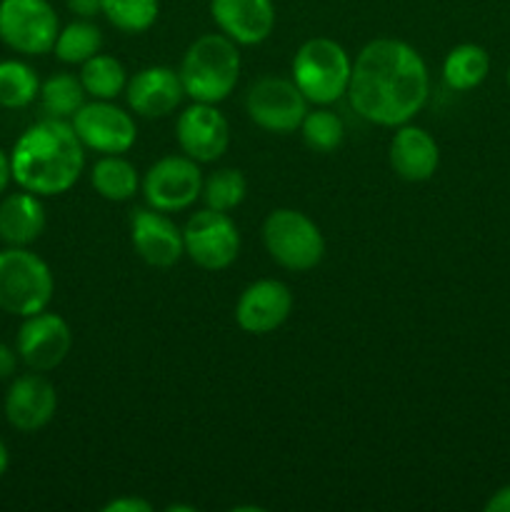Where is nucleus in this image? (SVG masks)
I'll list each match as a JSON object with an SVG mask.
<instances>
[{
	"mask_svg": "<svg viewBox=\"0 0 510 512\" xmlns=\"http://www.w3.org/2000/svg\"><path fill=\"white\" fill-rule=\"evenodd\" d=\"M428 95V65L413 45L395 38L363 45L348 85V100L360 118L380 128H398L425 108Z\"/></svg>",
	"mask_w": 510,
	"mask_h": 512,
	"instance_id": "obj_1",
	"label": "nucleus"
},
{
	"mask_svg": "<svg viewBox=\"0 0 510 512\" xmlns=\"http://www.w3.org/2000/svg\"><path fill=\"white\" fill-rule=\"evenodd\" d=\"M83 168L85 145L70 120H40L30 125L10 150L13 180L40 198L68 193L80 180Z\"/></svg>",
	"mask_w": 510,
	"mask_h": 512,
	"instance_id": "obj_2",
	"label": "nucleus"
},
{
	"mask_svg": "<svg viewBox=\"0 0 510 512\" xmlns=\"http://www.w3.org/2000/svg\"><path fill=\"white\" fill-rule=\"evenodd\" d=\"M180 83L195 103H223L240 78L238 43L223 33H205L188 45L180 63Z\"/></svg>",
	"mask_w": 510,
	"mask_h": 512,
	"instance_id": "obj_3",
	"label": "nucleus"
},
{
	"mask_svg": "<svg viewBox=\"0 0 510 512\" xmlns=\"http://www.w3.org/2000/svg\"><path fill=\"white\" fill-rule=\"evenodd\" d=\"M353 60L333 38H310L293 58V83L313 105H330L348 95Z\"/></svg>",
	"mask_w": 510,
	"mask_h": 512,
	"instance_id": "obj_4",
	"label": "nucleus"
},
{
	"mask_svg": "<svg viewBox=\"0 0 510 512\" xmlns=\"http://www.w3.org/2000/svg\"><path fill=\"white\" fill-rule=\"evenodd\" d=\"M55 280L50 265L28 248L0 250V310L18 318L48 310Z\"/></svg>",
	"mask_w": 510,
	"mask_h": 512,
	"instance_id": "obj_5",
	"label": "nucleus"
},
{
	"mask_svg": "<svg viewBox=\"0 0 510 512\" xmlns=\"http://www.w3.org/2000/svg\"><path fill=\"white\" fill-rule=\"evenodd\" d=\"M263 245L285 270L305 273L325 258V238L318 223L295 208H278L263 220Z\"/></svg>",
	"mask_w": 510,
	"mask_h": 512,
	"instance_id": "obj_6",
	"label": "nucleus"
},
{
	"mask_svg": "<svg viewBox=\"0 0 510 512\" xmlns=\"http://www.w3.org/2000/svg\"><path fill=\"white\" fill-rule=\"evenodd\" d=\"M58 33V13L48 0H0V40L15 53H50Z\"/></svg>",
	"mask_w": 510,
	"mask_h": 512,
	"instance_id": "obj_7",
	"label": "nucleus"
},
{
	"mask_svg": "<svg viewBox=\"0 0 510 512\" xmlns=\"http://www.w3.org/2000/svg\"><path fill=\"white\" fill-rule=\"evenodd\" d=\"M185 255L203 270L230 268L240 255V230L228 213L203 208L183 228Z\"/></svg>",
	"mask_w": 510,
	"mask_h": 512,
	"instance_id": "obj_8",
	"label": "nucleus"
},
{
	"mask_svg": "<svg viewBox=\"0 0 510 512\" xmlns=\"http://www.w3.org/2000/svg\"><path fill=\"white\" fill-rule=\"evenodd\" d=\"M145 203L160 213H180L188 210L203 193V173L200 163L188 155H165L153 163L140 183Z\"/></svg>",
	"mask_w": 510,
	"mask_h": 512,
	"instance_id": "obj_9",
	"label": "nucleus"
},
{
	"mask_svg": "<svg viewBox=\"0 0 510 512\" xmlns=\"http://www.w3.org/2000/svg\"><path fill=\"white\" fill-rule=\"evenodd\" d=\"M245 110L258 128L288 135L300 130V123L310 108L308 98L300 93L293 80L260 78L258 83L250 85L248 95H245Z\"/></svg>",
	"mask_w": 510,
	"mask_h": 512,
	"instance_id": "obj_10",
	"label": "nucleus"
},
{
	"mask_svg": "<svg viewBox=\"0 0 510 512\" xmlns=\"http://www.w3.org/2000/svg\"><path fill=\"white\" fill-rule=\"evenodd\" d=\"M75 135L88 150L100 155H123L138 140V125L128 110L118 108L113 100H93L85 103L70 118Z\"/></svg>",
	"mask_w": 510,
	"mask_h": 512,
	"instance_id": "obj_11",
	"label": "nucleus"
},
{
	"mask_svg": "<svg viewBox=\"0 0 510 512\" xmlns=\"http://www.w3.org/2000/svg\"><path fill=\"white\" fill-rule=\"evenodd\" d=\"M70 348H73V330L63 315L40 310V313L23 318L15 350L30 370L35 373L55 370L68 358Z\"/></svg>",
	"mask_w": 510,
	"mask_h": 512,
	"instance_id": "obj_12",
	"label": "nucleus"
},
{
	"mask_svg": "<svg viewBox=\"0 0 510 512\" xmlns=\"http://www.w3.org/2000/svg\"><path fill=\"white\" fill-rule=\"evenodd\" d=\"M175 138L183 155L193 158L195 163H215L228 153L230 123L218 105L193 100V105L178 115Z\"/></svg>",
	"mask_w": 510,
	"mask_h": 512,
	"instance_id": "obj_13",
	"label": "nucleus"
},
{
	"mask_svg": "<svg viewBox=\"0 0 510 512\" xmlns=\"http://www.w3.org/2000/svg\"><path fill=\"white\" fill-rule=\"evenodd\" d=\"M293 313V293L283 280L263 278L250 283L235 303V323L248 335L275 333Z\"/></svg>",
	"mask_w": 510,
	"mask_h": 512,
	"instance_id": "obj_14",
	"label": "nucleus"
},
{
	"mask_svg": "<svg viewBox=\"0 0 510 512\" xmlns=\"http://www.w3.org/2000/svg\"><path fill=\"white\" fill-rule=\"evenodd\" d=\"M130 240L135 253L150 268H173L185 255L183 230L155 208H138L130 213Z\"/></svg>",
	"mask_w": 510,
	"mask_h": 512,
	"instance_id": "obj_15",
	"label": "nucleus"
},
{
	"mask_svg": "<svg viewBox=\"0 0 510 512\" xmlns=\"http://www.w3.org/2000/svg\"><path fill=\"white\" fill-rule=\"evenodd\" d=\"M58 410L55 385L43 373H25L10 383L5 393V420L18 433H38Z\"/></svg>",
	"mask_w": 510,
	"mask_h": 512,
	"instance_id": "obj_16",
	"label": "nucleus"
},
{
	"mask_svg": "<svg viewBox=\"0 0 510 512\" xmlns=\"http://www.w3.org/2000/svg\"><path fill=\"white\" fill-rule=\"evenodd\" d=\"M185 98L180 73L168 65H150L138 70L125 85L128 108L140 118H165L173 113Z\"/></svg>",
	"mask_w": 510,
	"mask_h": 512,
	"instance_id": "obj_17",
	"label": "nucleus"
},
{
	"mask_svg": "<svg viewBox=\"0 0 510 512\" xmlns=\"http://www.w3.org/2000/svg\"><path fill=\"white\" fill-rule=\"evenodd\" d=\"M220 33L238 45H260L275 28L273 0H210Z\"/></svg>",
	"mask_w": 510,
	"mask_h": 512,
	"instance_id": "obj_18",
	"label": "nucleus"
},
{
	"mask_svg": "<svg viewBox=\"0 0 510 512\" xmlns=\"http://www.w3.org/2000/svg\"><path fill=\"white\" fill-rule=\"evenodd\" d=\"M390 168L408 183H425L438 173L440 148L433 135L418 125H398L390 140Z\"/></svg>",
	"mask_w": 510,
	"mask_h": 512,
	"instance_id": "obj_19",
	"label": "nucleus"
},
{
	"mask_svg": "<svg viewBox=\"0 0 510 512\" xmlns=\"http://www.w3.org/2000/svg\"><path fill=\"white\" fill-rule=\"evenodd\" d=\"M45 230V208L40 203V195L28 193L20 188V193L5 195L0 203V240L13 248H28L30 243L43 235Z\"/></svg>",
	"mask_w": 510,
	"mask_h": 512,
	"instance_id": "obj_20",
	"label": "nucleus"
},
{
	"mask_svg": "<svg viewBox=\"0 0 510 512\" xmlns=\"http://www.w3.org/2000/svg\"><path fill=\"white\" fill-rule=\"evenodd\" d=\"M490 73V55L478 43H460L445 55L443 80L455 93L475 90Z\"/></svg>",
	"mask_w": 510,
	"mask_h": 512,
	"instance_id": "obj_21",
	"label": "nucleus"
},
{
	"mask_svg": "<svg viewBox=\"0 0 510 512\" xmlns=\"http://www.w3.org/2000/svg\"><path fill=\"white\" fill-rule=\"evenodd\" d=\"M90 183L95 193L110 203H125L140 188L138 170L123 155H103L90 170Z\"/></svg>",
	"mask_w": 510,
	"mask_h": 512,
	"instance_id": "obj_22",
	"label": "nucleus"
},
{
	"mask_svg": "<svg viewBox=\"0 0 510 512\" xmlns=\"http://www.w3.org/2000/svg\"><path fill=\"white\" fill-rule=\"evenodd\" d=\"M80 83H83L85 95L93 100H115L120 93H125L128 85V73L125 65L113 55H93L80 65Z\"/></svg>",
	"mask_w": 510,
	"mask_h": 512,
	"instance_id": "obj_23",
	"label": "nucleus"
},
{
	"mask_svg": "<svg viewBox=\"0 0 510 512\" xmlns=\"http://www.w3.org/2000/svg\"><path fill=\"white\" fill-rule=\"evenodd\" d=\"M38 98L45 118L70 120L85 105V88L75 75L55 73L40 83Z\"/></svg>",
	"mask_w": 510,
	"mask_h": 512,
	"instance_id": "obj_24",
	"label": "nucleus"
},
{
	"mask_svg": "<svg viewBox=\"0 0 510 512\" xmlns=\"http://www.w3.org/2000/svg\"><path fill=\"white\" fill-rule=\"evenodd\" d=\"M103 48V33L90 18H80L75 23L60 28L53 50L60 63L83 65Z\"/></svg>",
	"mask_w": 510,
	"mask_h": 512,
	"instance_id": "obj_25",
	"label": "nucleus"
},
{
	"mask_svg": "<svg viewBox=\"0 0 510 512\" xmlns=\"http://www.w3.org/2000/svg\"><path fill=\"white\" fill-rule=\"evenodd\" d=\"M40 93V78L23 60H0V108H28Z\"/></svg>",
	"mask_w": 510,
	"mask_h": 512,
	"instance_id": "obj_26",
	"label": "nucleus"
},
{
	"mask_svg": "<svg viewBox=\"0 0 510 512\" xmlns=\"http://www.w3.org/2000/svg\"><path fill=\"white\" fill-rule=\"evenodd\" d=\"M100 13L120 33L138 35L155 25L160 15L158 0H100Z\"/></svg>",
	"mask_w": 510,
	"mask_h": 512,
	"instance_id": "obj_27",
	"label": "nucleus"
},
{
	"mask_svg": "<svg viewBox=\"0 0 510 512\" xmlns=\"http://www.w3.org/2000/svg\"><path fill=\"white\" fill-rule=\"evenodd\" d=\"M300 135L313 153H333L343 143L345 125L340 115L328 110V105H318L315 110L305 113L303 123H300Z\"/></svg>",
	"mask_w": 510,
	"mask_h": 512,
	"instance_id": "obj_28",
	"label": "nucleus"
},
{
	"mask_svg": "<svg viewBox=\"0 0 510 512\" xmlns=\"http://www.w3.org/2000/svg\"><path fill=\"white\" fill-rule=\"evenodd\" d=\"M248 195V180L238 168H220L203 178V193L200 198L205 200V208L230 213L238 208Z\"/></svg>",
	"mask_w": 510,
	"mask_h": 512,
	"instance_id": "obj_29",
	"label": "nucleus"
},
{
	"mask_svg": "<svg viewBox=\"0 0 510 512\" xmlns=\"http://www.w3.org/2000/svg\"><path fill=\"white\" fill-rule=\"evenodd\" d=\"M150 510H153V505H150L148 500L130 498V495H125V498H115L103 505V512H150Z\"/></svg>",
	"mask_w": 510,
	"mask_h": 512,
	"instance_id": "obj_30",
	"label": "nucleus"
},
{
	"mask_svg": "<svg viewBox=\"0 0 510 512\" xmlns=\"http://www.w3.org/2000/svg\"><path fill=\"white\" fill-rule=\"evenodd\" d=\"M18 350L10 348L8 343H0V380L13 378L15 370H18Z\"/></svg>",
	"mask_w": 510,
	"mask_h": 512,
	"instance_id": "obj_31",
	"label": "nucleus"
},
{
	"mask_svg": "<svg viewBox=\"0 0 510 512\" xmlns=\"http://www.w3.org/2000/svg\"><path fill=\"white\" fill-rule=\"evenodd\" d=\"M485 512H510V485L495 490L485 503Z\"/></svg>",
	"mask_w": 510,
	"mask_h": 512,
	"instance_id": "obj_32",
	"label": "nucleus"
},
{
	"mask_svg": "<svg viewBox=\"0 0 510 512\" xmlns=\"http://www.w3.org/2000/svg\"><path fill=\"white\" fill-rule=\"evenodd\" d=\"M70 8V13H75L78 18H95L100 13V0H65Z\"/></svg>",
	"mask_w": 510,
	"mask_h": 512,
	"instance_id": "obj_33",
	"label": "nucleus"
},
{
	"mask_svg": "<svg viewBox=\"0 0 510 512\" xmlns=\"http://www.w3.org/2000/svg\"><path fill=\"white\" fill-rule=\"evenodd\" d=\"M13 180V170H10V155L0 148V195L5 193L8 183Z\"/></svg>",
	"mask_w": 510,
	"mask_h": 512,
	"instance_id": "obj_34",
	"label": "nucleus"
},
{
	"mask_svg": "<svg viewBox=\"0 0 510 512\" xmlns=\"http://www.w3.org/2000/svg\"><path fill=\"white\" fill-rule=\"evenodd\" d=\"M8 465H10L8 445H5V443H3V438H0V478H3V475L8 473Z\"/></svg>",
	"mask_w": 510,
	"mask_h": 512,
	"instance_id": "obj_35",
	"label": "nucleus"
},
{
	"mask_svg": "<svg viewBox=\"0 0 510 512\" xmlns=\"http://www.w3.org/2000/svg\"><path fill=\"white\" fill-rule=\"evenodd\" d=\"M508 88H510V68H508Z\"/></svg>",
	"mask_w": 510,
	"mask_h": 512,
	"instance_id": "obj_36",
	"label": "nucleus"
}]
</instances>
